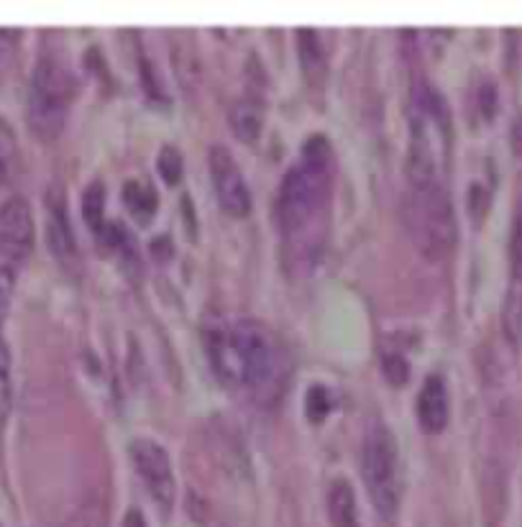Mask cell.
Returning <instances> with one entry per match:
<instances>
[{
  "label": "cell",
  "mask_w": 522,
  "mask_h": 527,
  "mask_svg": "<svg viewBox=\"0 0 522 527\" xmlns=\"http://www.w3.org/2000/svg\"><path fill=\"white\" fill-rule=\"evenodd\" d=\"M333 146L325 136H310L300 159L285 172L274 197V223L295 256L318 254V223L333 190Z\"/></svg>",
  "instance_id": "6da1fadb"
},
{
  "label": "cell",
  "mask_w": 522,
  "mask_h": 527,
  "mask_svg": "<svg viewBox=\"0 0 522 527\" xmlns=\"http://www.w3.org/2000/svg\"><path fill=\"white\" fill-rule=\"evenodd\" d=\"M410 144H407V185L410 190L446 185L448 149H451V116L446 100L428 82H418L410 95Z\"/></svg>",
  "instance_id": "7a4b0ae2"
},
{
  "label": "cell",
  "mask_w": 522,
  "mask_h": 527,
  "mask_svg": "<svg viewBox=\"0 0 522 527\" xmlns=\"http://www.w3.org/2000/svg\"><path fill=\"white\" fill-rule=\"evenodd\" d=\"M231 328L241 359V387L249 389L259 402L277 400L285 384V359L277 338L256 320H241Z\"/></svg>",
  "instance_id": "3957f363"
},
{
  "label": "cell",
  "mask_w": 522,
  "mask_h": 527,
  "mask_svg": "<svg viewBox=\"0 0 522 527\" xmlns=\"http://www.w3.org/2000/svg\"><path fill=\"white\" fill-rule=\"evenodd\" d=\"M361 479L372 499L374 510L382 517H395L402 502V461L397 438L387 425H372L361 443Z\"/></svg>",
  "instance_id": "277c9868"
},
{
  "label": "cell",
  "mask_w": 522,
  "mask_h": 527,
  "mask_svg": "<svg viewBox=\"0 0 522 527\" xmlns=\"http://www.w3.org/2000/svg\"><path fill=\"white\" fill-rule=\"evenodd\" d=\"M70 72L54 57H41L34 64L26 98V121L39 141H54L64 131L70 108Z\"/></svg>",
  "instance_id": "5b68a950"
},
{
  "label": "cell",
  "mask_w": 522,
  "mask_h": 527,
  "mask_svg": "<svg viewBox=\"0 0 522 527\" xmlns=\"http://www.w3.org/2000/svg\"><path fill=\"white\" fill-rule=\"evenodd\" d=\"M407 226L412 244L425 259L441 261L451 254L456 244V215L446 185L410 190Z\"/></svg>",
  "instance_id": "8992f818"
},
{
  "label": "cell",
  "mask_w": 522,
  "mask_h": 527,
  "mask_svg": "<svg viewBox=\"0 0 522 527\" xmlns=\"http://www.w3.org/2000/svg\"><path fill=\"white\" fill-rule=\"evenodd\" d=\"M128 456H131V466L139 474L149 497L162 510H172L174 497H177V481H174L172 458H169L167 448L151 438H136L128 446Z\"/></svg>",
  "instance_id": "52a82bcc"
},
{
  "label": "cell",
  "mask_w": 522,
  "mask_h": 527,
  "mask_svg": "<svg viewBox=\"0 0 522 527\" xmlns=\"http://www.w3.org/2000/svg\"><path fill=\"white\" fill-rule=\"evenodd\" d=\"M210 182L215 200L231 218H246L251 213V190L244 169L226 146H213L208 157Z\"/></svg>",
  "instance_id": "ba28073f"
},
{
  "label": "cell",
  "mask_w": 522,
  "mask_h": 527,
  "mask_svg": "<svg viewBox=\"0 0 522 527\" xmlns=\"http://www.w3.org/2000/svg\"><path fill=\"white\" fill-rule=\"evenodd\" d=\"M34 213L26 197L11 195L0 203V259L18 267L34 249Z\"/></svg>",
  "instance_id": "9c48e42d"
},
{
  "label": "cell",
  "mask_w": 522,
  "mask_h": 527,
  "mask_svg": "<svg viewBox=\"0 0 522 527\" xmlns=\"http://www.w3.org/2000/svg\"><path fill=\"white\" fill-rule=\"evenodd\" d=\"M205 351H208L210 366L215 377L223 384L241 387V359H238L236 341H233V328L223 323L205 325Z\"/></svg>",
  "instance_id": "30bf717a"
},
{
  "label": "cell",
  "mask_w": 522,
  "mask_h": 527,
  "mask_svg": "<svg viewBox=\"0 0 522 527\" xmlns=\"http://www.w3.org/2000/svg\"><path fill=\"white\" fill-rule=\"evenodd\" d=\"M418 425L425 435H441L448 425L451 402H448V387L438 374L428 377L418 394Z\"/></svg>",
  "instance_id": "8fae6325"
},
{
  "label": "cell",
  "mask_w": 522,
  "mask_h": 527,
  "mask_svg": "<svg viewBox=\"0 0 522 527\" xmlns=\"http://www.w3.org/2000/svg\"><path fill=\"white\" fill-rule=\"evenodd\" d=\"M47 246L52 251L54 259L64 267H70L77 259V241L75 231H72L70 215H67V205H64L62 195L49 197L47 208Z\"/></svg>",
  "instance_id": "7c38bea8"
},
{
  "label": "cell",
  "mask_w": 522,
  "mask_h": 527,
  "mask_svg": "<svg viewBox=\"0 0 522 527\" xmlns=\"http://www.w3.org/2000/svg\"><path fill=\"white\" fill-rule=\"evenodd\" d=\"M228 123H231V131L238 141L254 144L264 131V103L254 95L238 98L228 113Z\"/></svg>",
  "instance_id": "4fadbf2b"
},
{
  "label": "cell",
  "mask_w": 522,
  "mask_h": 527,
  "mask_svg": "<svg viewBox=\"0 0 522 527\" xmlns=\"http://www.w3.org/2000/svg\"><path fill=\"white\" fill-rule=\"evenodd\" d=\"M325 510H328V520H331L333 527H361L356 492L346 479H336L328 487Z\"/></svg>",
  "instance_id": "5bb4252c"
},
{
  "label": "cell",
  "mask_w": 522,
  "mask_h": 527,
  "mask_svg": "<svg viewBox=\"0 0 522 527\" xmlns=\"http://www.w3.org/2000/svg\"><path fill=\"white\" fill-rule=\"evenodd\" d=\"M297 41V57H300V67L313 85H318L325 77V47L323 39L315 29H300L295 36Z\"/></svg>",
  "instance_id": "9a60e30c"
},
{
  "label": "cell",
  "mask_w": 522,
  "mask_h": 527,
  "mask_svg": "<svg viewBox=\"0 0 522 527\" xmlns=\"http://www.w3.org/2000/svg\"><path fill=\"white\" fill-rule=\"evenodd\" d=\"M502 331L512 346L522 343V282L512 279L507 290L505 305H502Z\"/></svg>",
  "instance_id": "2e32d148"
},
{
  "label": "cell",
  "mask_w": 522,
  "mask_h": 527,
  "mask_svg": "<svg viewBox=\"0 0 522 527\" xmlns=\"http://www.w3.org/2000/svg\"><path fill=\"white\" fill-rule=\"evenodd\" d=\"M123 203H126L128 213L134 215L139 223H149L151 215L157 213V195L149 187L139 185V182H126V187H123Z\"/></svg>",
  "instance_id": "e0dca14e"
},
{
  "label": "cell",
  "mask_w": 522,
  "mask_h": 527,
  "mask_svg": "<svg viewBox=\"0 0 522 527\" xmlns=\"http://www.w3.org/2000/svg\"><path fill=\"white\" fill-rule=\"evenodd\" d=\"M82 218H85L87 228L93 233H103L105 231V187L103 182H93L82 192Z\"/></svg>",
  "instance_id": "ac0fdd59"
},
{
  "label": "cell",
  "mask_w": 522,
  "mask_h": 527,
  "mask_svg": "<svg viewBox=\"0 0 522 527\" xmlns=\"http://www.w3.org/2000/svg\"><path fill=\"white\" fill-rule=\"evenodd\" d=\"M13 361H11V348L0 336V430L8 423L13 407Z\"/></svg>",
  "instance_id": "d6986e66"
},
{
  "label": "cell",
  "mask_w": 522,
  "mask_h": 527,
  "mask_svg": "<svg viewBox=\"0 0 522 527\" xmlns=\"http://www.w3.org/2000/svg\"><path fill=\"white\" fill-rule=\"evenodd\" d=\"M331 392L323 387V384H313L308 389V397H305V415L313 425L323 423L328 412H331Z\"/></svg>",
  "instance_id": "ffe728a7"
},
{
  "label": "cell",
  "mask_w": 522,
  "mask_h": 527,
  "mask_svg": "<svg viewBox=\"0 0 522 527\" xmlns=\"http://www.w3.org/2000/svg\"><path fill=\"white\" fill-rule=\"evenodd\" d=\"M16 136L6 121H0V187L11 180L13 164H16Z\"/></svg>",
  "instance_id": "44dd1931"
},
{
  "label": "cell",
  "mask_w": 522,
  "mask_h": 527,
  "mask_svg": "<svg viewBox=\"0 0 522 527\" xmlns=\"http://www.w3.org/2000/svg\"><path fill=\"white\" fill-rule=\"evenodd\" d=\"M157 169L162 174V180L169 187H174L182 180V154L174 146H164L157 157Z\"/></svg>",
  "instance_id": "7402d4cb"
},
{
  "label": "cell",
  "mask_w": 522,
  "mask_h": 527,
  "mask_svg": "<svg viewBox=\"0 0 522 527\" xmlns=\"http://www.w3.org/2000/svg\"><path fill=\"white\" fill-rule=\"evenodd\" d=\"M13 295H16V267L0 264V331L11 313Z\"/></svg>",
  "instance_id": "603a6c76"
},
{
  "label": "cell",
  "mask_w": 522,
  "mask_h": 527,
  "mask_svg": "<svg viewBox=\"0 0 522 527\" xmlns=\"http://www.w3.org/2000/svg\"><path fill=\"white\" fill-rule=\"evenodd\" d=\"M510 264L512 277L522 282V195L517 200L515 221H512V236H510Z\"/></svg>",
  "instance_id": "cb8c5ba5"
},
{
  "label": "cell",
  "mask_w": 522,
  "mask_h": 527,
  "mask_svg": "<svg viewBox=\"0 0 522 527\" xmlns=\"http://www.w3.org/2000/svg\"><path fill=\"white\" fill-rule=\"evenodd\" d=\"M382 374L392 387H402L410 379V364L402 354H384L382 356Z\"/></svg>",
  "instance_id": "d4e9b609"
},
{
  "label": "cell",
  "mask_w": 522,
  "mask_h": 527,
  "mask_svg": "<svg viewBox=\"0 0 522 527\" xmlns=\"http://www.w3.org/2000/svg\"><path fill=\"white\" fill-rule=\"evenodd\" d=\"M16 47H18V31L16 29H0V70L13 62Z\"/></svg>",
  "instance_id": "484cf974"
},
{
  "label": "cell",
  "mask_w": 522,
  "mask_h": 527,
  "mask_svg": "<svg viewBox=\"0 0 522 527\" xmlns=\"http://www.w3.org/2000/svg\"><path fill=\"white\" fill-rule=\"evenodd\" d=\"M123 527H149L146 525V517L139 510H128L123 517Z\"/></svg>",
  "instance_id": "4316f807"
}]
</instances>
